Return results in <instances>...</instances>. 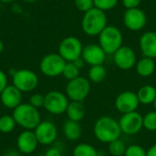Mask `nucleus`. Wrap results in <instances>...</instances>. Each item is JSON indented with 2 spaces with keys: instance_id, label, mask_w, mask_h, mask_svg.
<instances>
[{
  "instance_id": "f257e3e1",
  "label": "nucleus",
  "mask_w": 156,
  "mask_h": 156,
  "mask_svg": "<svg viewBox=\"0 0 156 156\" xmlns=\"http://www.w3.org/2000/svg\"><path fill=\"white\" fill-rule=\"evenodd\" d=\"M93 133L95 138L103 144H110L122 135L119 122L111 116L100 117L94 123Z\"/></svg>"
},
{
  "instance_id": "f03ea898",
  "label": "nucleus",
  "mask_w": 156,
  "mask_h": 156,
  "mask_svg": "<svg viewBox=\"0 0 156 156\" xmlns=\"http://www.w3.org/2000/svg\"><path fill=\"white\" fill-rule=\"evenodd\" d=\"M108 26V18L105 12L93 7L83 14L81 19L82 31L90 36L96 37Z\"/></svg>"
},
{
  "instance_id": "7ed1b4c3",
  "label": "nucleus",
  "mask_w": 156,
  "mask_h": 156,
  "mask_svg": "<svg viewBox=\"0 0 156 156\" xmlns=\"http://www.w3.org/2000/svg\"><path fill=\"white\" fill-rule=\"evenodd\" d=\"M16 123L25 130H35L41 122V116L38 109L33 107L29 103H21L12 114Z\"/></svg>"
},
{
  "instance_id": "20e7f679",
  "label": "nucleus",
  "mask_w": 156,
  "mask_h": 156,
  "mask_svg": "<svg viewBox=\"0 0 156 156\" xmlns=\"http://www.w3.org/2000/svg\"><path fill=\"white\" fill-rule=\"evenodd\" d=\"M98 37L99 45L107 55H113L123 43L122 33L116 26L108 25Z\"/></svg>"
},
{
  "instance_id": "39448f33",
  "label": "nucleus",
  "mask_w": 156,
  "mask_h": 156,
  "mask_svg": "<svg viewBox=\"0 0 156 156\" xmlns=\"http://www.w3.org/2000/svg\"><path fill=\"white\" fill-rule=\"evenodd\" d=\"M90 89V81L88 78L79 76L68 82L65 89V94L70 101L82 102L89 96Z\"/></svg>"
},
{
  "instance_id": "423d86ee",
  "label": "nucleus",
  "mask_w": 156,
  "mask_h": 156,
  "mask_svg": "<svg viewBox=\"0 0 156 156\" xmlns=\"http://www.w3.org/2000/svg\"><path fill=\"white\" fill-rule=\"evenodd\" d=\"M67 61L58 53H50L43 57L39 63L40 71L47 77L55 78L62 75Z\"/></svg>"
},
{
  "instance_id": "0eeeda50",
  "label": "nucleus",
  "mask_w": 156,
  "mask_h": 156,
  "mask_svg": "<svg viewBox=\"0 0 156 156\" xmlns=\"http://www.w3.org/2000/svg\"><path fill=\"white\" fill-rule=\"evenodd\" d=\"M83 45L81 41L73 36H69L61 40L58 45V54L67 61L73 62L81 57Z\"/></svg>"
},
{
  "instance_id": "6e6552de",
  "label": "nucleus",
  "mask_w": 156,
  "mask_h": 156,
  "mask_svg": "<svg viewBox=\"0 0 156 156\" xmlns=\"http://www.w3.org/2000/svg\"><path fill=\"white\" fill-rule=\"evenodd\" d=\"M69 100L67 95L58 90H51L45 95L44 108L54 115H60L66 112Z\"/></svg>"
},
{
  "instance_id": "1a4fd4ad",
  "label": "nucleus",
  "mask_w": 156,
  "mask_h": 156,
  "mask_svg": "<svg viewBox=\"0 0 156 156\" xmlns=\"http://www.w3.org/2000/svg\"><path fill=\"white\" fill-rule=\"evenodd\" d=\"M12 81L13 85L21 92H30L37 87L38 77L34 71L23 69L16 70L12 76Z\"/></svg>"
},
{
  "instance_id": "9d476101",
  "label": "nucleus",
  "mask_w": 156,
  "mask_h": 156,
  "mask_svg": "<svg viewBox=\"0 0 156 156\" xmlns=\"http://www.w3.org/2000/svg\"><path fill=\"white\" fill-rule=\"evenodd\" d=\"M122 133L127 135H134L144 128V116L136 112L122 114L118 121Z\"/></svg>"
},
{
  "instance_id": "9b49d317",
  "label": "nucleus",
  "mask_w": 156,
  "mask_h": 156,
  "mask_svg": "<svg viewBox=\"0 0 156 156\" xmlns=\"http://www.w3.org/2000/svg\"><path fill=\"white\" fill-rule=\"evenodd\" d=\"M122 21L127 29L138 32L145 27L147 24V16L140 7L126 9L123 13Z\"/></svg>"
},
{
  "instance_id": "f8f14e48",
  "label": "nucleus",
  "mask_w": 156,
  "mask_h": 156,
  "mask_svg": "<svg viewBox=\"0 0 156 156\" xmlns=\"http://www.w3.org/2000/svg\"><path fill=\"white\" fill-rule=\"evenodd\" d=\"M113 62L122 70H130L135 67L137 57L134 50L129 46H122L113 55Z\"/></svg>"
},
{
  "instance_id": "ddd939ff",
  "label": "nucleus",
  "mask_w": 156,
  "mask_h": 156,
  "mask_svg": "<svg viewBox=\"0 0 156 156\" xmlns=\"http://www.w3.org/2000/svg\"><path fill=\"white\" fill-rule=\"evenodd\" d=\"M115 108L121 114H125L136 112L140 101L137 94L132 90H125L121 92L115 99Z\"/></svg>"
},
{
  "instance_id": "4468645a",
  "label": "nucleus",
  "mask_w": 156,
  "mask_h": 156,
  "mask_svg": "<svg viewBox=\"0 0 156 156\" xmlns=\"http://www.w3.org/2000/svg\"><path fill=\"white\" fill-rule=\"evenodd\" d=\"M35 135L39 144L50 145L58 137L57 126L49 121H43L34 130Z\"/></svg>"
},
{
  "instance_id": "2eb2a0df",
  "label": "nucleus",
  "mask_w": 156,
  "mask_h": 156,
  "mask_svg": "<svg viewBox=\"0 0 156 156\" xmlns=\"http://www.w3.org/2000/svg\"><path fill=\"white\" fill-rule=\"evenodd\" d=\"M107 54L99 44H89L83 48L81 58L90 66L102 65L106 60Z\"/></svg>"
},
{
  "instance_id": "dca6fc26",
  "label": "nucleus",
  "mask_w": 156,
  "mask_h": 156,
  "mask_svg": "<svg viewBox=\"0 0 156 156\" xmlns=\"http://www.w3.org/2000/svg\"><path fill=\"white\" fill-rule=\"evenodd\" d=\"M38 142L35 133L29 130H25L19 133L16 139V147L19 153L29 154L36 151Z\"/></svg>"
},
{
  "instance_id": "f3484780",
  "label": "nucleus",
  "mask_w": 156,
  "mask_h": 156,
  "mask_svg": "<svg viewBox=\"0 0 156 156\" xmlns=\"http://www.w3.org/2000/svg\"><path fill=\"white\" fill-rule=\"evenodd\" d=\"M0 99L5 108L14 110L21 104L22 92L14 85H7L0 93Z\"/></svg>"
},
{
  "instance_id": "a211bd4d",
  "label": "nucleus",
  "mask_w": 156,
  "mask_h": 156,
  "mask_svg": "<svg viewBox=\"0 0 156 156\" xmlns=\"http://www.w3.org/2000/svg\"><path fill=\"white\" fill-rule=\"evenodd\" d=\"M139 48L144 57L156 58V32L146 31L139 38Z\"/></svg>"
},
{
  "instance_id": "6ab92c4d",
  "label": "nucleus",
  "mask_w": 156,
  "mask_h": 156,
  "mask_svg": "<svg viewBox=\"0 0 156 156\" xmlns=\"http://www.w3.org/2000/svg\"><path fill=\"white\" fill-rule=\"evenodd\" d=\"M156 69V63L154 58L143 57L139 60H137L135 65L136 72L139 76L143 78H148L152 76Z\"/></svg>"
},
{
  "instance_id": "aec40b11",
  "label": "nucleus",
  "mask_w": 156,
  "mask_h": 156,
  "mask_svg": "<svg viewBox=\"0 0 156 156\" xmlns=\"http://www.w3.org/2000/svg\"><path fill=\"white\" fill-rule=\"evenodd\" d=\"M66 114L68 116V119L73 122H80L86 115V110L82 102L80 101H69L67 110Z\"/></svg>"
},
{
  "instance_id": "412c9836",
  "label": "nucleus",
  "mask_w": 156,
  "mask_h": 156,
  "mask_svg": "<svg viewBox=\"0 0 156 156\" xmlns=\"http://www.w3.org/2000/svg\"><path fill=\"white\" fill-rule=\"evenodd\" d=\"M136 94L140 104H154L156 98V88L152 85H144L138 90Z\"/></svg>"
},
{
  "instance_id": "4be33fe9",
  "label": "nucleus",
  "mask_w": 156,
  "mask_h": 156,
  "mask_svg": "<svg viewBox=\"0 0 156 156\" xmlns=\"http://www.w3.org/2000/svg\"><path fill=\"white\" fill-rule=\"evenodd\" d=\"M63 133L69 141H77L81 135V127L79 122L67 120L63 124Z\"/></svg>"
},
{
  "instance_id": "5701e85b",
  "label": "nucleus",
  "mask_w": 156,
  "mask_h": 156,
  "mask_svg": "<svg viewBox=\"0 0 156 156\" xmlns=\"http://www.w3.org/2000/svg\"><path fill=\"white\" fill-rule=\"evenodd\" d=\"M107 70L103 64L90 66L88 71V80L92 83H101L105 80Z\"/></svg>"
},
{
  "instance_id": "b1692460",
  "label": "nucleus",
  "mask_w": 156,
  "mask_h": 156,
  "mask_svg": "<svg viewBox=\"0 0 156 156\" xmlns=\"http://www.w3.org/2000/svg\"><path fill=\"white\" fill-rule=\"evenodd\" d=\"M73 156H98V151L91 144L82 143L77 144L72 152Z\"/></svg>"
},
{
  "instance_id": "393cba45",
  "label": "nucleus",
  "mask_w": 156,
  "mask_h": 156,
  "mask_svg": "<svg viewBox=\"0 0 156 156\" xmlns=\"http://www.w3.org/2000/svg\"><path fill=\"white\" fill-rule=\"evenodd\" d=\"M127 146L121 139H117L108 144V151L112 156H124Z\"/></svg>"
},
{
  "instance_id": "a878e982",
  "label": "nucleus",
  "mask_w": 156,
  "mask_h": 156,
  "mask_svg": "<svg viewBox=\"0 0 156 156\" xmlns=\"http://www.w3.org/2000/svg\"><path fill=\"white\" fill-rule=\"evenodd\" d=\"M16 123L13 118V116L10 115H4L0 117V133H11Z\"/></svg>"
},
{
  "instance_id": "bb28decb",
  "label": "nucleus",
  "mask_w": 156,
  "mask_h": 156,
  "mask_svg": "<svg viewBox=\"0 0 156 156\" xmlns=\"http://www.w3.org/2000/svg\"><path fill=\"white\" fill-rule=\"evenodd\" d=\"M80 69L79 68H77L73 62H67L64 67L62 76L69 81V80H72L80 76Z\"/></svg>"
},
{
  "instance_id": "cd10ccee",
  "label": "nucleus",
  "mask_w": 156,
  "mask_h": 156,
  "mask_svg": "<svg viewBox=\"0 0 156 156\" xmlns=\"http://www.w3.org/2000/svg\"><path fill=\"white\" fill-rule=\"evenodd\" d=\"M144 128L150 132H156V111L149 112L144 116Z\"/></svg>"
},
{
  "instance_id": "c85d7f7f",
  "label": "nucleus",
  "mask_w": 156,
  "mask_h": 156,
  "mask_svg": "<svg viewBox=\"0 0 156 156\" xmlns=\"http://www.w3.org/2000/svg\"><path fill=\"white\" fill-rule=\"evenodd\" d=\"M93 1H94V7L103 12L113 9L119 2V0H93Z\"/></svg>"
},
{
  "instance_id": "c756f323",
  "label": "nucleus",
  "mask_w": 156,
  "mask_h": 156,
  "mask_svg": "<svg viewBox=\"0 0 156 156\" xmlns=\"http://www.w3.org/2000/svg\"><path fill=\"white\" fill-rule=\"evenodd\" d=\"M124 156H146V151L141 145L132 144L127 146Z\"/></svg>"
},
{
  "instance_id": "7c9ffc66",
  "label": "nucleus",
  "mask_w": 156,
  "mask_h": 156,
  "mask_svg": "<svg viewBox=\"0 0 156 156\" xmlns=\"http://www.w3.org/2000/svg\"><path fill=\"white\" fill-rule=\"evenodd\" d=\"M74 5L79 11L86 13L87 11L94 7V1L93 0H74Z\"/></svg>"
},
{
  "instance_id": "2f4dec72",
  "label": "nucleus",
  "mask_w": 156,
  "mask_h": 156,
  "mask_svg": "<svg viewBox=\"0 0 156 156\" xmlns=\"http://www.w3.org/2000/svg\"><path fill=\"white\" fill-rule=\"evenodd\" d=\"M44 102H45V96L40 93H35L30 96L29 104L37 109L44 107Z\"/></svg>"
},
{
  "instance_id": "473e14b6",
  "label": "nucleus",
  "mask_w": 156,
  "mask_h": 156,
  "mask_svg": "<svg viewBox=\"0 0 156 156\" xmlns=\"http://www.w3.org/2000/svg\"><path fill=\"white\" fill-rule=\"evenodd\" d=\"M122 3L125 9H132L139 7L142 0H122Z\"/></svg>"
},
{
  "instance_id": "72a5a7b5",
  "label": "nucleus",
  "mask_w": 156,
  "mask_h": 156,
  "mask_svg": "<svg viewBox=\"0 0 156 156\" xmlns=\"http://www.w3.org/2000/svg\"><path fill=\"white\" fill-rule=\"evenodd\" d=\"M7 86V77L5 73L0 69V93L5 89Z\"/></svg>"
},
{
  "instance_id": "f704fd0d",
  "label": "nucleus",
  "mask_w": 156,
  "mask_h": 156,
  "mask_svg": "<svg viewBox=\"0 0 156 156\" xmlns=\"http://www.w3.org/2000/svg\"><path fill=\"white\" fill-rule=\"evenodd\" d=\"M43 156H61V152L57 147H51L46 151L45 154Z\"/></svg>"
},
{
  "instance_id": "c9c22d12",
  "label": "nucleus",
  "mask_w": 156,
  "mask_h": 156,
  "mask_svg": "<svg viewBox=\"0 0 156 156\" xmlns=\"http://www.w3.org/2000/svg\"><path fill=\"white\" fill-rule=\"evenodd\" d=\"M146 156H156V143L146 151Z\"/></svg>"
},
{
  "instance_id": "e433bc0d",
  "label": "nucleus",
  "mask_w": 156,
  "mask_h": 156,
  "mask_svg": "<svg viewBox=\"0 0 156 156\" xmlns=\"http://www.w3.org/2000/svg\"><path fill=\"white\" fill-rule=\"evenodd\" d=\"M73 63H74V64L76 65V67L79 68L80 69H82V68L84 67V64H85V62H84V60H83V58H82L81 57L79 58H77L76 60H74Z\"/></svg>"
},
{
  "instance_id": "4c0bfd02",
  "label": "nucleus",
  "mask_w": 156,
  "mask_h": 156,
  "mask_svg": "<svg viewBox=\"0 0 156 156\" xmlns=\"http://www.w3.org/2000/svg\"><path fill=\"white\" fill-rule=\"evenodd\" d=\"M4 156H20L19 154V153L18 152H16V150H8Z\"/></svg>"
},
{
  "instance_id": "58836bf2",
  "label": "nucleus",
  "mask_w": 156,
  "mask_h": 156,
  "mask_svg": "<svg viewBox=\"0 0 156 156\" xmlns=\"http://www.w3.org/2000/svg\"><path fill=\"white\" fill-rule=\"evenodd\" d=\"M3 50H4V43H3V41L0 39V54L3 52Z\"/></svg>"
},
{
  "instance_id": "ea45409f",
  "label": "nucleus",
  "mask_w": 156,
  "mask_h": 156,
  "mask_svg": "<svg viewBox=\"0 0 156 156\" xmlns=\"http://www.w3.org/2000/svg\"><path fill=\"white\" fill-rule=\"evenodd\" d=\"M98 156H106V154L102 151H98Z\"/></svg>"
},
{
  "instance_id": "a19ab883",
  "label": "nucleus",
  "mask_w": 156,
  "mask_h": 156,
  "mask_svg": "<svg viewBox=\"0 0 156 156\" xmlns=\"http://www.w3.org/2000/svg\"><path fill=\"white\" fill-rule=\"evenodd\" d=\"M0 1L3 2V3H12V2L16 1V0H0Z\"/></svg>"
},
{
  "instance_id": "79ce46f5",
  "label": "nucleus",
  "mask_w": 156,
  "mask_h": 156,
  "mask_svg": "<svg viewBox=\"0 0 156 156\" xmlns=\"http://www.w3.org/2000/svg\"><path fill=\"white\" fill-rule=\"evenodd\" d=\"M24 2H27V3H34V2H36V1H37V0H23Z\"/></svg>"
},
{
  "instance_id": "37998d69",
  "label": "nucleus",
  "mask_w": 156,
  "mask_h": 156,
  "mask_svg": "<svg viewBox=\"0 0 156 156\" xmlns=\"http://www.w3.org/2000/svg\"><path fill=\"white\" fill-rule=\"evenodd\" d=\"M154 111H156V98H155V101H154Z\"/></svg>"
}]
</instances>
